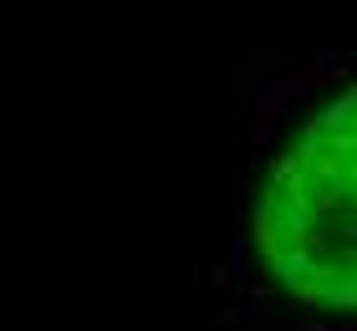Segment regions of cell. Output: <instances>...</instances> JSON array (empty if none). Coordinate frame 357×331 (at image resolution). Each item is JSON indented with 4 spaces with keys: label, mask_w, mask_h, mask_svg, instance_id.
<instances>
[{
    "label": "cell",
    "mask_w": 357,
    "mask_h": 331,
    "mask_svg": "<svg viewBox=\"0 0 357 331\" xmlns=\"http://www.w3.org/2000/svg\"><path fill=\"white\" fill-rule=\"evenodd\" d=\"M266 87H271L275 97H281V102H296V97H306V92L317 87V82H312V66H296V72L275 77V82H266Z\"/></svg>",
    "instance_id": "obj_2"
},
{
    "label": "cell",
    "mask_w": 357,
    "mask_h": 331,
    "mask_svg": "<svg viewBox=\"0 0 357 331\" xmlns=\"http://www.w3.org/2000/svg\"><path fill=\"white\" fill-rule=\"evenodd\" d=\"M230 275H250V245H245V235H235V250H230Z\"/></svg>",
    "instance_id": "obj_3"
},
{
    "label": "cell",
    "mask_w": 357,
    "mask_h": 331,
    "mask_svg": "<svg viewBox=\"0 0 357 331\" xmlns=\"http://www.w3.org/2000/svg\"><path fill=\"white\" fill-rule=\"evenodd\" d=\"M245 316H250V306H245V301H240V306H225V311H220V316H215V326H240V321H245Z\"/></svg>",
    "instance_id": "obj_6"
},
{
    "label": "cell",
    "mask_w": 357,
    "mask_h": 331,
    "mask_svg": "<svg viewBox=\"0 0 357 331\" xmlns=\"http://www.w3.org/2000/svg\"><path fill=\"white\" fill-rule=\"evenodd\" d=\"M271 128H275V123L250 118V153H266V148H271Z\"/></svg>",
    "instance_id": "obj_4"
},
{
    "label": "cell",
    "mask_w": 357,
    "mask_h": 331,
    "mask_svg": "<svg viewBox=\"0 0 357 331\" xmlns=\"http://www.w3.org/2000/svg\"><path fill=\"white\" fill-rule=\"evenodd\" d=\"M209 286H215V291H220V286H230V265H220V260L209 265Z\"/></svg>",
    "instance_id": "obj_7"
},
{
    "label": "cell",
    "mask_w": 357,
    "mask_h": 331,
    "mask_svg": "<svg viewBox=\"0 0 357 331\" xmlns=\"http://www.w3.org/2000/svg\"><path fill=\"white\" fill-rule=\"evenodd\" d=\"M230 194H235V204H245V194H250V169H245V163L235 169V178H230Z\"/></svg>",
    "instance_id": "obj_5"
},
{
    "label": "cell",
    "mask_w": 357,
    "mask_h": 331,
    "mask_svg": "<svg viewBox=\"0 0 357 331\" xmlns=\"http://www.w3.org/2000/svg\"><path fill=\"white\" fill-rule=\"evenodd\" d=\"M352 107L357 87L342 82V97L306 123L301 143L271 169L266 199L250 214L255 250L271 265L275 286L301 306L352 311Z\"/></svg>",
    "instance_id": "obj_1"
}]
</instances>
